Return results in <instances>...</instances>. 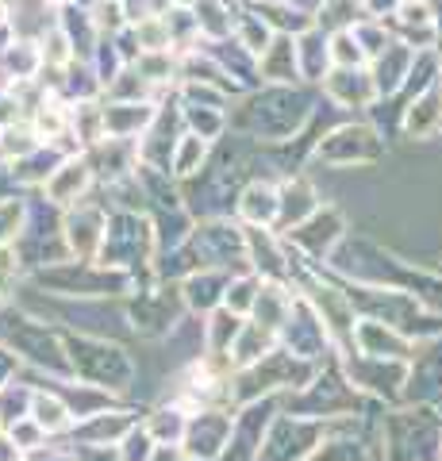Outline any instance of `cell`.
<instances>
[{
    "mask_svg": "<svg viewBox=\"0 0 442 461\" xmlns=\"http://www.w3.org/2000/svg\"><path fill=\"white\" fill-rule=\"evenodd\" d=\"M381 154L377 135L369 127H338L335 135H327V142H320V158L331 166H354V162H374Z\"/></svg>",
    "mask_w": 442,
    "mask_h": 461,
    "instance_id": "obj_1",
    "label": "cell"
},
{
    "mask_svg": "<svg viewBox=\"0 0 442 461\" xmlns=\"http://www.w3.org/2000/svg\"><path fill=\"white\" fill-rule=\"evenodd\" d=\"M438 120H442V89H438V85H431V89H427L416 104L408 108L404 127H408L411 139H427L438 127Z\"/></svg>",
    "mask_w": 442,
    "mask_h": 461,
    "instance_id": "obj_2",
    "label": "cell"
},
{
    "mask_svg": "<svg viewBox=\"0 0 442 461\" xmlns=\"http://www.w3.org/2000/svg\"><path fill=\"white\" fill-rule=\"evenodd\" d=\"M327 93H331L338 104H369L377 96L374 81L365 74H354V69H338V74L327 77Z\"/></svg>",
    "mask_w": 442,
    "mask_h": 461,
    "instance_id": "obj_3",
    "label": "cell"
},
{
    "mask_svg": "<svg viewBox=\"0 0 442 461\" xmlns=\"http://www.w3.org/2000/svg\"><path fill=\"white\" fill-rule=\"evenodd\" d=\"M85 185H89V162H66L59 173H54V181L47 185L50 189V200H59V204H69V200H74Z\"/></svg>",
    "mask_w": 442,
    "mask_h": 461,
    "instance_id": "obj_4",
    "label": "cell"
},
{
    "mask_svg": "<svg viewBox=\"0 0 442 461\" xmlns=\"http://www.w3.org/2000/svg\"><path fill=\"white\" fill-rule=\"evenodd\" d=\"M242 215L250 223H274L277 215V193L269 185H250L247 196H242Z\"/></svg>",
    "mask_w": 442,
    "mask_h": 461,
    "instance_id": "obj_5",
    "label": "cell"
},
{
    "mask_svg": "<svg viewBox=\"0 0 442 461\" xmlns=\"http://www.w3.org/2000/svg\"><path fill=\"white\" fill-rule=\"evenodd\" d=\"M311 189L304 181H289L284 185V193H277V212H284V220H293V223H301V215L304 212H316L311 208Z\"/></svg>",
    "mask_w": 442,
    "mask_h": 461,
    "instance_id": "obj_6",
    "label": "cell"
},
{
    "mask_svg": "<svg viewBox=\"0 0 442 461\" xmlns=\"http://www.w3.org/2000/svg\"><path fill=\"white\" fill-rule=\"evenodd\" d=\"M204 154H208V139H201V135H185V139H181V147H177V154H174V173H177V177H189V173L201 169Z\"/></svg>",
    "mask_w": 442,
    "mask_h": 461,
    "instance_id": "obj_7",
    "label": "cell"
},
{
    "mask_svg": "<svg viewBox=\"0 0 442 461\" xmlns=\"http://www.w3.org/2000/svg\"><path fill=\"white\" fill-rule=\"evenodd\" d=\"M135 39H139V47H147L150 54L166 50V47H169V32H166V20H158V16L142 20V23L135 27Z\"/></svg>",
    "mask_w": 442,
    "mask_h": 461,
    "instance_id": "obj_8",
    "label": "cell"
},
{
    "mask_svg": "<svg viewBox=\"0 0 442 461\" xmlns=\"http://www.w3.org/2000/svg\"><path fill=\"white\" fill-rule=\"evenodd\" d=\"M327 54H331L335 58V62L342 66V69H354V66H362V47H358V39H354L350 32H338L335 35V47L331 50H327Z\"/></svg>",
    "mask_w": 442,
    "mask_h": 461,
    "instance_id": "obj_9",
    "label": "cell"
},
{
    "mask_svg": "<svg viewBox=\"0 0 442 461\" xmlns=\"http://www.w3.org/2000/svg\"><path fill=\"white\" fill-rule=\"evenodd\" d=\"M189 123L196 127V131H201V139H208V135H216L220 127H223V120L216 115V108H204V112H189Z\"/></svg>",
    "mask_w": 442,
    "mask_h": 461,
    "instance_id": "obj_10",
    "label": "cell"
},
{
    "mask_svg": "<svg viewBox=\"0 0 442 461\" xmlns=\"http://www.w3.org/2000/svg\"><path fill=\"white\" fill-rule=\"evenodd\" d=\"M177 5H193V0H177Z\"/></svg>",
    "mask_w": 442,
    "mask_h": 461,
    "instance_id": "obj_11",
    "label": "cell"
},
{
    "mask_svg": "<svg viewBox=\"0 0 442 461\" xmlns=\"http://www.w3.org/2000/svg\"><path fill=\"white\" fill-rule=\"evenodd\" d=\"M0 20H5V5H0Z\"/></svg>",
    "mask_w": 442,
    "mask_h": 461,
    "instance_id": "obj_12",
    "label": "cell"
},
{
    "mask_svg": "<svg viewBox=\"0 0 442 461\" xmlns=\"http://www.w3.org/2000/svg\"><path fill=\"white\" fill-rule=\"evenodd\" d=\"M438 127H442V120H438Z\"/></svg>",
    "mask_w": 442,
    "mask_h": 461,
    "instance_id": "obj_13",
    "label": "cell"
}]
</instances>
